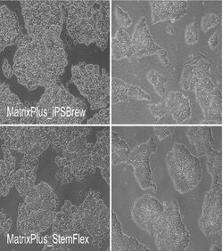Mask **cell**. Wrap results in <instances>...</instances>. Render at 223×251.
<instances>
[{
	"label": "cell",
	"mask_w": 223,
	"mask_h": 251,
	"mask_svg": "<svg viewBox=\"0 0 223 251\" xmlns=\"http://www.w3.org/2000/svg\"><path fill=\"white\" fill-rule=\"evenodd\" d=\"M219 17L218 15L215 14H207L204 15L202 18L201 22V27L204 32H207L209 29H212L218 25Z\"/></svg>",
	"instance_id": "f35d334b"
},
{
	"label": "cell",
	"mask_w": 223,
	"mask_h": 251,
	"mask_svg": "<svg viewBox=\"0 0 223 251\" xmlns=\"http://www.w3.org/2000/svg\"><path fill=\"white\" fill-rule=\"evenodd\" d=\"M72 79L83 97L87 99L92 111L107 108L110 101V74L97 64L85 62L72 66Z\"/></svg>",
	"instance_id": "ba28073f"
},
{
	"label": "cell",
	"mask_w": 223,
	"mask_h": 251,
	"mask_svg": "<svg viewBox=\"0 0 223 251\" xmlns=\"http://www.w3.org/2000/svg\"><path fill=\"white\" fill-rule=\"evenodd\" d=\"M4 158L0 160V195L5 197L11 188L15 185V170L16 158L11 153V150L2 146Z\"/></svg>",
	"instance_id": "83f0119b"
},
{
	"label": "cell",
	"mask_w": 223,
	"mask_h": 251,
	"mask_svg": "<svg viewBox=\"0 0 223 251\" xmlns=\"http://www.w3.org/2000/svg\"><path fill=\"white\" fill-rule=\"evenodd\" d=\"M94 145L87 143L86 136L79 137L66 146L61 156L56 157L55 162L58 169L55 176L60 184L83 182L96 173L97 168L93 159Z\"/></svg>",
	"instance_id": "52a82bcc"
},
{
	"label": "cell",
	"mask_w": 223,
	"mask_h": 251,
	"mask_svg": "<svg viewBox=\"0 0 223 251\" xmlns=\"http://www.w3.org/2000/svg\"><path fill=\"white\" fill-rule=\"evenodd\" d=\"M111 251H148L149 249L139 242L134 237L128 236L122 232L120 220L115 213H112Z\"/></svg>",
	"instance_id": "d4e9b609"
},
{
	"label": "cell",
	"mask_w": 223,
	"mask_h": 251,
	"mask_svg": "<svg viewBox=\"0 0 223 251\" xmlns=\"http://www.w3.org/2000/svg\"><path fill=\"white\" fill-rule=\"evenodd\" d=\"M24 35L19 20L14 11L5 5L0 7V52L13 45H17Z\"/></svg>",
	"instance_id": "d6986e66"
},
{
	"label": "cell",
	"mask_w": 223,
	"mask_h": 251,
	"mask_svg": "<svg viewBox=\"0 0 223 251\" xmlns=\"http://www.w3.org/2000/svg\"><path fill=\"white\" fill-rule=\"evenodd\" d=\"M198 28L196 23H191L185 29V41L189 46H193L198 42Z\"/></svg>",
	"instance_id": "d590c367"
},
{
	"label": "cell",
	"mask_w": 223,
	"mask_h": 251,
	"mask_svg": "<svg viewBox=\"0 0 223 251\" xmlns=\"http://www.w3.org/2000/svg\"><path fill=\"white\" fill-rule=\"evenodd\" d=\"M111 48L112 59L114 61H120L124 58L131 60L134 55L131 38L122 28L117 29L116 33L113 35Z\"/></svg>",
	"instance_id": "f1b7e54d"
},
{
	"label": "cell",
	"mask_w": 223,
	"mask_h": 251,
	"mask_svg": "<svg viewBox=\"0 0 223 251\" xmlns=\"http://www.w3.org/2000/svg\"><path fill=\"white\" fill-rule=\"evenodd\" d=\"M211 64L202 53L186 63L180 78L181 87L185 91L195 92V87L206 77H211Z\"/></svg>",
	"instance_id": "e0dca14e"
},
{
	"label": "cell",
	"mask_w": 223,
	"mask_h": 251,
	"mask_svg": "<svg viewBox=\"0 0 223 251\" xmlns=\"http://www.w3.org/2000/svg\"><path fill=\"white\" fill-rule=\"evenodd\" d=\"M46 244L44 245L43 251H71V246L66 242L65 238L59 236L53 233L52 235L45 237Z\"/></svg>",
	"instance_id": "d6a6232c"
},
{
	"label": "cell",
	"mask_w": 223,
	"mask_h": 251,
	"mask_svg": "<svg viewBox=\"0 0 223 251\" xmlns=\"http://www.w3.org/2000/svg\"><path fill=\"white\" fill-rule=\"evenodd\" d=\"M25 104L15 94L11 91L9 86L0 83V125H13L24 114Z\"/></svg>",
	"instance_id": "ac0fdd59"
},
{
	"label": "cell",
	"mask_w": 223,
	"mask_h": 251,
	"mask_svg": "<svg viewBox=\"0 0 223 251\" xmlns=\"http://www.w3.org/2000/svg\"><path fill=\"white\" fill-rule=\"evenodd\" d=\"M187 136L199 157H208L214 152V138L210 126H191L187 131Z\"/></svg>",
	"instance_id": "4316f807"
},
{
	"label": "cell",
	"mask_w": 223,
	"mask_h": 251,
	"mask_svg": "<svg viewBox=\"0 0 223 251\" xmlns=\"http://www.w3.org/2000/svg\"><path fill=\"white\" fill-rule=\"evenodd\" d=\"M152 25L170 20H180L188 11V2L184 0H153L149 2Z\"/></svg>",
	"instance_id": "ffe728a7"
},
{
	"label": "cell",
	"mask_w": 223,
	"mask_h": 251,
	"mask_svg": "<svg viewBox=\"0 0 223 251\" xmlns=\"http://www.w3.org/2000/svg\"><path fill=\"white\" fill-rule=\"evenodd\" d=\"M59 200L48 183L36 184L18 207L17 231L24 235L39 234L52 226Z\"/></svg>",
	"instance_id": "277c9868"
},
{
	"label": "cell",
	"mask_w": 223,
	"mask_h": 251,
	"mask_svg": "<svg viewBox=\"0 0 223 251\" xmlns=\"http://www.w3.org/2000/svg\"><path fill=\"white\" fill-rule=\"evenodd\" d=\"M168 172L178 193L193 191L202 180V169L198 158L182 144L175 143L165 158Z\"/></svg>",
	"instance_id": "30bf717a"
},
{
	"label": "cell",
	"mask_w": 223,
	"mask_h": 251,
	"mask_svg": "<svg viewBox=\"0 0 223 251\" xmlns=\"http://www.w3.org/2000/svg\"><path fill=\"white\" fill-rule=\"evenodd\" d=\"M97 142L94 145L93 159L97 169H100L101 176L107 184H110L111 162V130L106 127L97 133Z\"/></svg>",
	"instance_id": "7402d4cb"
},
{
	"label": "cell",
	"mask_w": 223,
	"mask_h": 251,
	"mask_svg": "<svg viewBox=\"0 0 223 251\" xmlns=\"http://www.w3.org/2000/svg\"><path fill=\"white\" fill-rule=\"evenodd\" d=\"M131 84L125 82L118 77H112L111 97L112 103L117 104L121 101H126L130 98Z\"/></svg>",
	"instance_id": "4dcf8cb0"
},
{
	"label": "cell",
	"mask_w": 223,
	"mask_h": 251,
	"mask_svg": "<svg viewBox=\"0 0 223 251\" xmlns=\"http://www.w3.org/2000/svg\"><path fill=\"white\" fill-rule=\"evenodd\" d=\"M37 111L43 125H80L86 119L87 105L58 81L46 88L37 102Z\"/></svg>",
	"instance_id": "5b68a950"
},
{
	"label": "cell",
	"mask_w": 223,
	"mask_h": 251,
	"mask_svg": "<svg viewBox=\"0 0 223 251\" xmlns=\"http://www.w3.org/2000/svg\"><path fill=\"white\" fill-rule=\"evenodd\" d=\"M20 4L29 37L43 41L60 39L65 21L63 1L22 0Z\"/></svg>",
	"instance_id": "8992f818"
},
{
	"label": "cell",
	"mask_w": 223,
	"mask_h": 251,
	"mask_svg": "<svg viewBox=\"0 0 223 251\" xmlns=\"http://www.w3.org/2000/svg\"><path fill=\"white\" fill-rule=\"evenodd\" d=\"M14 72L17 81L29 91L58 82L68 64L62 39L37 40L24 34L17 43Z\"/></svg>",
	"instance_id": "6da1fadb"
},
{
	"label": "cell",
	"mask_w": 223,
	"mask_h": 251,
	"mask_svg": "<svg viewBox=\"0 0 223 251\" xmlns=\"http://www.w3.org/2000/svg\"><path fill=\"white\" fill-rule=\"evenodd\" d=\"M148 82L154 87L155 92L158 97H165L167 87V79L155 70H151L146 74Z\"/></svg>",
	"instance_id": "1f68e13d"
},
{
	"label": "cell",
	"mask_w": 223,
	"mask_h": 251,
	"mask_svg": "<svg viewBox=\"0 0 223 251\" xmlns=\"http://www.w3.org/2000/svg\"><path fill=\"white\" fill-rule=\"evenodd\" d=\"M195 98L201 107L204 120L213 122L222 121L223 97L222 90L211 79L206 77L203 79L195 89Z\"/></svg>",
	"instance_id": "5bb4252c"
},
{
	"label": "cell",
	"mask_w": 223,
	"mask_h": 251,
	"mask_svg": "<svg viewBox=\"0 0 223 251\" xmlns=\"http://www.w3.org/2000/svg\"><path fill=\"white\" fill-rule=\"evenodd\" d=\"M132 48L134 55L133 57L140 59L144 56H149L162 49L161 47L155 43L151 36L149 28L146 24V17L142 16L137 22L134 32L131 37Z\"/></svg>",
	"instance_id": "603a6c76"
},
{
	"label": "cell",
	"mask_w": 223,
	"mask_h": 251,
	"mask_svg": "<svg viewBox=\"0 0 223 251\" xmlns=\"http://www.w3.org/2000/svg\"><path fill=\"white\" fill-rule=\"evenodd\" d=\"M168 111L177 124L184 123L192 117L191 103L189 98L179 91H171L165 100Z\"/></svg>",
	"instance_id": "484cf974"
},
{
	"label": "cell",
	"mask_w": 223,
	"mask_h": 251,
	"mask_svg": "<svg viewBox=\"0 0 223 251\" xmlns=\"http://www.w3.org/2000/svg\"><path fill=\"white\" fill-rule=\"evenodd\" d=\"M209 47L211 49H216L219 44V34L218 32H214V35L210 38L208 41Z\"/></svg>",
	"instance_id": "f6af8a7d"
},
{
	"label": "cell",
	"mask_w": 223,
	"mask_h": 251,
	"mask_svg": "<svg viewBox=\"0 0 223 251\" xmlns=\"http://www.w3.org/2000/svg\"><path fill=\"white\" fill-rule=\"evenodd\" d=\"M66 29L76 43H96L102 51L108 46L110 28V1L65 0Z\"/></svg>",
	"instance_id": "7a4b0ae2"
},
{
	"label": "cell",
	"mask_w": 223,
	"mask_h": 251,
	"mask_svg": "<svg viewBox=\"0 0 223 251\" xmlns=\"http://www.w3.org/2000/svg\"><path fill=\"white\" fill-rule=\"evenodd\" d=\"M207 170L213 180L219 179L222 172V153L220 151L214 150L207 157Z\"/></svg>",
	"instance_id": "836d02e7"
},
{
	"label": "cell",
	"mask_w": 223,
	"mask_h": 251,
	"mask_svg": "<svg viewBox=\"0 0 223 251\" xmlns=\"http://www.w3.org/2000/svg\"><path fill=\"white\" fill-rule=\"evenodd\" d=\"M51 227L53 233L65 239H70L84 231L79 206L70 201H65L61 210L56 213Z\"/></svg>",
	"instance_id": "2e32d148"
},
{
	"label": "cell",
	"mask_w": 223,
	"mask_h": 251,
	"mask_svg": "<svg viewBox=\"0 0 223 251\" xmlns=\"http://www.w3.org/2000/svg\"><path fill=\"white\" fill-rule=\"evenodd\" d=\"M130 98H133V99H136V100H147V101H150L151 97L145 92L140 87L136 86V85H132L131 84V93H130Z\"/></svg>",
	"instance_id": "ab89813d"
},
{
	"label": "cell",
	"mask_w": 223,
	"mask_h": 251,
	"mask_svg": "<svg viewBox=\"0 0 223 251\" xmlns=\"http://www.w3.org/2000/svg\"><path fill=\"white\" fill-rule=\"evenodd\" d=\"M166 32L168 34H170V35H173V34H174V29L172 28L171 25H167V27H166Z\"/></svg>",
	"instance_id": "bcb514c9"
},
{
	"label": "cell",
	"mask_w": 223,
	"mask_h": 251,
	"mask_svg": "<svg viewBox=\"0 0 223 251\" xmlns=\"http://www.w3.org/2000/svg\"><path fill=\"white\" fill-rule=\"evenodd\" d=\"M39 166V157L25 155L20 161V169L15 173V186L22 198H26L36 185Z\"/></svg>",
	"instance_id": "44dd1931"
},
{
	"label": "cell",
	"mask_w": 223,
	"mask_h": 251,
	"mask_svg": "<svg viewBox=\"0 0 223 251\" xmlns=\"http://www.w3.org/2000/svg\"><path fill=\"white\" fill-rule=\"evenodd\" d=\"M173 131H174L173 126H155L154 127V133L160 141L164 140L168 136H170Z\"/></svg>",
	"instance_id": "60d3db41"
},
{
	"label": "cell",
	"mask_w": 223,
	"mask_h": 251,
	"mask_svg": "<svg viewBox=\"0 0 223 251\" xmlns=\"http://www.w3.org/2000/svg\"><path fill=\"white\" fill-rule=\"evenodd\" d=\"M24 114L14 125L1 126L2 146L20 153L39 157L52 141V126L41 124L37 102L25 101Z\"/></svg>",
	"instance_id": "3957f363"
},
{
	"label": "cell",
	"mask_w": 223,
	"mask_h": 251,
	"mask_svg": "<svg viewBox=\"0 0 223 251\" xmlns=\"http://www.w3.org/2000/svg\"><path fill=\"white\" fill-rule=\"evenodd\" d=\"M2 72H3V74H4V76L6 78L12 77V76L15 74L14 67H12L10 65L9 62L7 61V59H4V62H3V64H2Z\"/></svg>",
	"instance_id": "b9f144b4"
},
{
	"label": "cell",
	"mask_w": 223,
	"mask_h": 251,
	"mask_svg": "<svg viewBox=\"0 0 223 251\" xmlns=\"http://www.w3.org/2000/svg\"><path fill=\"white\" fill-rule=\"evenodd\" d=\"M146 107H147L148 111H150L151 114L155 117L156 120H160L162 118H164L166 114L169 113L165 101H162L159 103H151Z\"/></svg>",
	"instance_id": "74e56055"
},
{
	"label": "cell",
	"mask_w": 223,
	"mask_h": 251,
	"mask_svg": "<svg viewBox=\"0 0 223 251\" xmlns=\"http://www.w3.org/2000/svg\"><path fill=\"white\" fill-rule=\"evenodd\" d=\"M153 238L159 251H183L189 248L190 234L175 199L165 207V211L155 223Z\"/></svg>",
	"instance_id": "9c48e42d"
},
{
	"label": "cell",
	"mask_w": 223,
	"mask_h": 251,
	"mask_svg": "<svg viewBox=\"0 0 223 251\" xmlns=\"http://www.w3.org/2000/svg\"><path fill=\"white\" fill-rule=\"evenodd\" d=\"M110 109L107 107L101 109L94 116L87 120V124L88 125H109L110 124Z\"/></svg>",
	"instance_id": "e575fe53"
},
{
	"label": "cell",
	"mask_w": 223,
	"mask_h": 251,
	"mask_svg": "<svg viewBox=\"0 0 223 251\" xmlns=\"http://www.w3.org/2000/svg\"><path fill=\"white\" fill-rule=\"evenodd\" d=\"M158 57L160 60L161 63L164 65V66H167L169 64V53L167 50L162 49L158 51Z\"/></svg>",
	"instance_id": "ee69618b"
},
{
	"label": "cell",
	"mask_w": 223,
	"mask_h": 251,
	"mask_svg": "<svg viewBox=\"0 0 223 251\" xmlns=\"http://www.w3.org/2000/svg\"><path fill=\"white\" fill-rule=\"evenodd\" d=\"M131 151L126 142L122 140L119 135L111 133V161L113 166L129 162Z\"/></svg>",
	"instance_id": "f546056e"
},
{
	"label": "cell",
	"mask_w": 223,
	"mask_h": 251,
	"mask_svg": "<svg viewBox=\"0 0 223 251\" xmlns=\"http://www.w3.org/2000/svg\"><path fill=\"white\" fill-rule=\"evenodd\" d=\"M198 226L207 237L218 233L223 229V190L218 179L213 180L211 190L205 193Z\"/></svg>",
	"instance_id": "7c38bea8"
},
{
	"label": "cell",
	"mask_w": 223,
	"mask_h": 251,
	"mask_svg": "<svg viewBox=\"0 0 223 251\" xmlns=\"http://www.w3.org/2000/svg\"><path fill=\"white\" fill-rule=\"evenodd\" d=\"M156 151V143L150 137L146 143L141 144L131 151L128 164L134 169L137 183L142 190L152 189L156 192V185L153 178L150 167V156Z\"/></svg>",
	"instance_id": "4fadbf2b"
},
{
	"label": "cell",
	"mask_w": 223,
	"mask_h": 251,
	"mask_svg": "<svg viewBox=\"0 0 223 251\" xmlns=\"http://www.w3.org/2000/svg\"><path fill=\"white\" fill-rule=\"evenodd\" d=\"M114 13H115L117 24L119 25L120 28L125 29L132 25V19H131V16L128 15L127 12L121 8L120 6L116 5L114 7Z\"/></svg>",
	"instance_id": "8d00e7d4"
},
{
	"label": "cell",
	"mask_w": 223,
	"mask_h": 251,
	"mask_svg": "<svg viewBox=\"0 0 223 251\" xmlns=\"http://www.w3.org/2000/svg\"><path fill=\"white\" fill-rule=\"evenodd\" d=\"M79 208L84 231L92 237L93 246L100 249L107 243L111 234L109 208L100 193L96 190L88 192Z\"/></svg>",
	"instance_id": "8fae6325"
},
{
	"label": "cell",
	"mask_w": 223,
	"mask_h": 251,
	"mask_svg": "<svg viewBox=\"0 0 223 251\" xmlns=\"http://www.w3.org/2000/svg\"><path fill=\"white\" fill-rule=\"evenodd\" d=\"M211 251H222V249L219 248L217 245H213L211 248Z\"/></svg>",
	"instance_id": "7dc6e473"
},
{
	"label": "cell",
	"mask_w": 223,
	"mask_h": 251,
	"mask_svg": "<svg viewBox=\"0 0 223 251\" xmlns=\"http://www.w3.org/2000/svg\"><path fill=\"white\" fill-rule=\"evenodd\" d=\"M92 127L76 126H52L51 148L57 153H62L66 146L77 139L90 135Z\"/></svg>",
	"instance_id": "cb8c5ba5"
},
{
	"label": "cell",
	"mask_w": 223,
	"mask_h": 251,
	"mask_svg": "<svg viewBox=\"0 0 223 251\" xmlns=\"http://www.w3.org/2000/svg\"><path fill=\"white\" fill-rule=\"evenodd\" d=\"M165 206L159 200L145 194L136 200L131 208V217L137 226L153 236L155 223L164 213Z\"/></svg>",
	"instance_id": "9a60e30c"
},
{
	"label": "cell",
	"mask_w": 223,
	"mask_h": 251,
	"mask_svg": "<svg viewBox=\"0 0 223 251\" xmlns=\"http://www.w3.org/2000/svg\"><path fill=\"white\" fill-rule=\"evenodd\" d=\"M12 225L13 220L11 218H6L4 222L0 223V232L4 235H7Z\"/></svg>",
	"instance_id": "7bdbcfd3"
}]
</instances>
